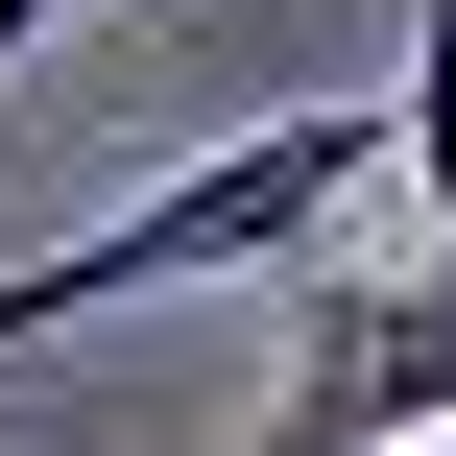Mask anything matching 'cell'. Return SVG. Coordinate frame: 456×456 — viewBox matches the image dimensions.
Instances as JSON below:
<instances>
[{
  "mask_svg": "<svg viewBox=\"0 0 456 456\" xmlns=\"http://www.w3.org/2000/svg\"><path fill=\"white\" fill-rule=\"evenodd\" d=\"M361 168H409V144H385V120H240V144H192V168H168V192H120L96 240L0 265V361H24V337L144 313V289H265V265H313Z\"/></svg>",
  "mask_w": 456,
  "mask_h": 456,
  "instance_id": "obj_1",
  "label": "cell"
},
{
  "mask_svg": "<svg viewBox=\"0 0 456 456\" xmlns=\"http://www.w3.org/2000/svg\"><path fill=\"white\" fill-rule=\"evenodd\" d=\"M385 144H409V192L456 216V0H409V120H385Z\"/></svg>",
  "mask_w": 456,
  "mask_h": 456,
  "instance_id": "obj_2",
  "label": "cell"
},
{
  "mask_svg": "<svg viewBox=\"0 0 456 456\" xmlns=\"http://www.w3.org/2000/svg\"><path fill=\"white\" fill-rule=\"evenodd\" d=\"M48 24H96V0H0V72H24V48H48Z\"/></svg>",
  "mask_w": 456,
  "mask_h": 456,
  "instance_id": "obj_3",
  "label": "cell"
}]
</instances>
